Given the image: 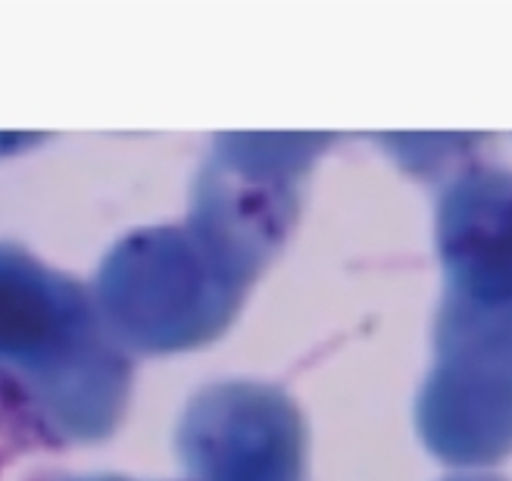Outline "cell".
Returning a JSON list of instances; mask_svg holds the SVG:
<instances>
[{
  "mask_svg": "<svg viewBox=\"0 0 512 481\" xmlns=\"http://www.w3.org/2000/svg\"><path fill=\"white\" fill-rule=\"evenodd\" d=\"M0 369L35 394L69 438L113 432L128 397V360L97 303L32 253L0 244Z\"/></svg>",
  "mask_w": 512,
  "mask_h": 481,
  "instance_id": "cell-1",
  "label": "cell"
},
{
  "mask_svg": "<svg viewBox=\"0 0 512 481\" xmlns=\"http://www.w3.org/2000/svg\"><path fill=\"white\" fill-rule=\"evenodd\" d=\"M250 282L197 225H163L110 253L97 278V307L116 341L175 353L222 335Z\"/></svg>",
  "mask_w": 512,
  "mask_h": 481,
  "instance_id": "cell-2",
  "label": "cell"
},
{
  "mask_svg": "<svg viewBox=\"0 0 512 481\" xmlns=\"http://www.w3.org/2000/svg\"><path fill=\"white\" fill-rule=\"evenodd\" d=\"M331 135H222L203 166L191 225L250 278L285 244L297 219V185Z\"/></svg>",
  "mask_w": 512,
  "mask_h": 481,
  "instance_id": "cell-3",
  "label": "cell"
},
{
  "mask_svg": "<svg viewBox=\"0 0 512 481\" xmlns=\"http://www.w3.org/2000/svg\"><path fill=\"white\" fill-rule=\"evenodd\" d=\"M416 422L434 457L456 466L512 453V328L438 316Z\"/></svg>",
  "mask_w": 512,
  "mask_h": 481,
  "instance_id": "cell-4",
  "label": "cell"
},
{
  "mask_svg": "<svg viewBox=\"0 0 512 481\" xmlns=\"http://www.w3.org/2000/svg\"><path fill=\"white\" fill-rule=\"evenodd\" d=\"M197 481H303L306 432L291 397L253 382L203 391L178 432Z\"/></svg>",
  "mask_w": 512,
  "mask_h": 481,
  "instance_id": "cell-5",
  "label": "cell"
},
{
  "mask_svg": "<svg viewBox=\"0 0 512 481\" xmlns=\"http://www.w3.org/2000/svg\"><path fill=\"white\" fill-rule=\"evenodd\" d=\"M438 250L447 285L438 316L512 328V172H459L438 207Z\"/></svg>",
  "mask_w": 512,
  "mask_h": 481,
  "instance_id": "cell-6",
  "label": "cell"
},
{
  "mask_svg": "<svg viewBox=\"0 0 512 481\" xmlns=\"http://www.w3.org/2000/svg\"><path fill=\"white\" fill-rule=\"evenodd\" d=\"M450 481H500V478H484V475H469V478H450Z\"/></svg>",
  "mask_w": 512,
  "mask_h": 481,
  "instance_id": "cell-7",
  "label": "cell"
},
{
  "mask_svg": "<svg viewBox=\"0 0 512 481\" xmlns=\"http://www.w3.org/2000/svg\"><path fill=\"white\" fill-rule=\"evenodd\" d=\"M72 481H128V478H72Z\"/></svg>",
  "mask_w": 512,
  "mask_h": 481,
  "instance_id": "cell-8",
  "label": "cell"
}]
</instances>
